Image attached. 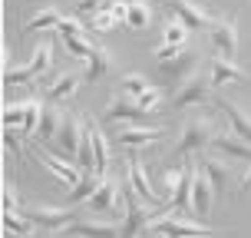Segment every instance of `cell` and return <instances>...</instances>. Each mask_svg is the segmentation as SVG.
<instances>
[{
	"label": "cell",
	"instance_id": "obj_12",
	"mask_svg": "<svg viewBox=\"0 0 251 238\" xmlns=\"http://www.w3.org/2000/svg\"><path fill=\"white\" fill-rule=\"evenodd\" d=\"M126 182L136 188V195L146 202V205L162 202V195L152 188V179H149V172H146V165H142V159H139V156H132V159H129V165H126Z\"/></svg>",
	"mask_w": 251,
	"mask_h": 238
},
{
	"label": "cell",
	"instance_id": "obj_35",
	"mask_svg": "<svg viewBox=\"0 0 251 238\" xmlns=\"http://www.w3.org/2000/svg\"><path fill=\"white\" fill-rule=\"evenodd\" d=\"M30 79H37L33 70H30V63H24V66H3V83L7 86H26Z\"/></svg>",
	"mask_w": 251,
	"mask_h": 238
},
{
	"label": "cell",
	"instance_id": "obj_11",
	"mask_svg": "<svg viewBox=\"0 0 251 238\" xmlns=\"http://www.w3.org/2000/svg\"><path fill=\"white\" fill-rule=\"evenodd\" d=\"M24 215L37 228H47V232H63L73 222V212L60 209V205H30V209H24Z\"/></svg>",
	"mask_w": 251,
	"mask_h": 238
},
{
	"label": "cell",
	"instance_id": "obj_31",
	"mask_svg": "<svg viewBox=\"0 0 251 238\" xmlns=\"http://www.w3.org/2000/svg\"><path fill=\"white\" fill-rule=\"evenodd\" d=\"M100 179H102V176H96V172H86V176L79 179V185L70 192V202H73V205H79V202H89V199H93V192L100 188Z\"/></svg>",
	"mask_w": 251,
	"mask_h": 238
},
{
	"label": "cell",
	"instance_id": "obj_20",
	"mask_svg": "<svg viewBox=\"0 0 251 238\" xmlns=\"http://www.w3.org/2000/svg\"><path fill=\"white\" fill-rule=\"evenodd\" d=\"M218 109L228 116V123H231V132H235V136H241L245 142H251V116L241 109L238 103H235V100H225V96H222V100H218Z\"/></svg>",
	"mask_w": 251,
	"mask_h": 238
},
{
	"label": "cell",
	"instance_id": "obj_45",
	"mask_svg": "<svg viewBox=\"0 0 251 238\" xmlns=\"http://www.w3.org/2000/svg\"><path fill=\"white\" fill-rule=\"evenodd\" d=\"M142 238H165V235H159V232H149V228H146V232H142Z\"/></svg>",
	"mask_w": 251,
	"mask_h": 238
},
{
	"label": "cell",
	"instance_id": "obj_26",
	"mask_svg": "<svg viewBox=\"0 0 251 238\" xmlns=\"http://www.w3.org/2000/svg\"><path fill=\"white\" fill-rule=\"evenodd\" d=\"M60 20H63V13H60V7H43V10H37L30 20L24 24V30L26 33H40V30H56L60 26Z\"/></svg>",
	"mask_w": 251,
	"mask_h": 238
},
{
	"label": "cell",
	"instance_id": "obj_16",
	"mask_svg": "<svg viewBox=\"0 0 251 238\" xmlns=\"http://www.w3.org/2000/svg\"><path fill=\"white\" fill-rule=\"evenodd\" d=\"M212 149L222 156V159H238V162H251V142H245L241 136L235 132H215L212 139Z\"/></svg>",
	"mask_w": 251,
	"mask_h": 238
},
{
	"label": "cell",
	"instance_id": "obj_36",
	"mask_svg": "<svg viewBox=\"0 0 251 238\" xmlns=\"http://www.w3.org/2000/svg\"><path fill=\"white\" fill-rule=\"evenodd\" d=\"M116 26H123L119 20H116V13L106 7V10H100L96 17H89V30H96V33H109V30H116Z\"/></svg>",
	"mask_w": 251,
	"mask_h": 238
},
{
	"label": "cell",
	"instance_id": "obj_39",
	"mask_svg": "<svg viewBox=\"0 0 251 238\" xmlns=\"http://www.w3.org/2000/svg\"><path fill=\"white\" fill-rule=\"evenodd\" d=\"M24 132H17L13 126H3V146H7V152H17V156H24Z\"/></svg>",
	"mask_w": 251,
	"mask_h": 238
},
{
	"label": "cell",
	"instance_id": "obj_18",
	"mask_svg": "<svg viewBox=\"0 0 251 238\" xmlns=\"http://www.w3.org/2000/svg\"><path fill=\"white\" fill-rule=\"evenodd\" d=\"M169 10H172V17H178L182 24H188V30L212 26V17L201 10L199 0H169Z\"/></svg>",
	"mask_w": 251,
	"mask_h": 238
},
{
	"label": "cell",
	"instance_id": "obj_23",
	"mask_svg": "<svg viewBox=\"0 0 251 238\" xmlns=\"http://www.w3.org/2000/svg\"><path fill=\"white\" fill-rule=\"evenodd\" d=\"M113 70V53L106 50V47H100L96 43V50L86 56V70H83V76H86V83H96V79H102V76Z\"/></svg>",
	"mask_w": 251,
	"mask_h": 238
},
{
	"label": "cell",
	"instance_id": "obj_6",
	"mask_svg": "<svg viewBox=\"0 0 251 238\" xmlns=\"http://www.w3.org/2000/svg\"><path fill=\"white\" fill-rule=\"evenodd\" d=\"M86 209L93 215H119L126 209V199H123V205H119V179L116 176H106L100 179V188L93 192V199L86 202Z\"/></svg>",
	"mask_w": 251,
	"mask_h": 238
},
{
	"label": "cell",
	"instance_id": "obj_32",
	"mask_svg": "<svg viewBox=\"0 0 251 238\" xmlns=\"http://www.w3.org/2000/svg\"><path fill=\"white\" fill-rule=\"evenodd\" d=\"M146 89H149V79H146L142 73H126L123 79H119V93L129 96V100H139Z\"/></svg>",
	"mask_w": 251,
	"mask_h": 238
},
{
	"label": "cell",
	"instance_id": "obj_43",
	"mask_svg": "<svg viewBox=\"0 0 251 238\" xmlns=\"http://www.w3.org/2000/svg\"><path fill=\"white\" fill-rule=\"evenodd\" d=\"M182 50V47H172V43H162V47H155V60L162 63V60H172L176 53Z\"/></svg>",
	"mask_w": 251,
	"mask_h": 238
},
{
	"label": "cell",
	"instance_id": "obj_41",
	"mask_svg": "<svg viewBox=\"0 0 251 238\" xmlns=\"http://www.w3.org/2000/svg\"><path fill=\"white\" fill-rule=\"evenodd\" d=\"M3 212H24L20 209V195H17V188L10 182H3Z\"/></svg>",
	"mask_w": 251,
	"mask_h": 238
},
{
	"label": "cell",
	"instance_id": "obj_17",
	"mask_svg": "<svg viewBox=\"0 0 251 238\" xmlns=\"http://www.w3.org/2000/svg\"><path fill=\"white\" fill-rule=\"evenodd\" d=\"M208 100V83L201 76H188L185 83L172 93V106L176 109H188V106H201Z\"/></svg>",
	"mask_w": 251,
	"mask_h": 238
},
{
	"label": "cell",
	"instance_id": "obj_22",
	"mask_svg": "<svg viewBox=\"0 0 251 238\" xmlns=\"http://www.w3.org/2000/svg\"><path fill=\"white\" fill-rule=\"evenodd\" d=\"M192 185H195V162H185V179L178 182V188L172 192L169 205L182 215H192Z\"/></svg>",
	"mask_w": 251,
	"mask_h": 238
},
{
	"label": "cell",
	"instance_id": "obj_8",
	"mask_svg": "<svg viewBox=\"0 0 251 238\" xmlns=\"http://www.w3.org/2000/svg\"><path fill=\"white\" fill-rule=\"evenodd\" d=\"M33 156H37V162H43V169H50L53 176L60 179L63 185H70V188H76V185H79V179L86 176V172H83L76 162L63 159V156H56V152H50V149H43V146H37V149H33Z\"/></svg>",
	"mask_w": 251,
	"mask_h": 238
},
{
	"label": "cell",
	"instance_id": "obj_34",
	"mask_svg": "<svg viewBox=\"0 0 251 238\" xmlns=\"http://www.w3.org/2000/svg\"><path fill=\"white\" fill-rule=\"evenodd\" d=\"M40 116H43V103H40V100H26V116H24V126H20L24 136H37Z\"/></svg>",
	"mask_w": 251,
	"mask_h": 238
},
{
	"label": "cell",
	"instance_id": "obj_30",
	"mask_svg": "<svg viewBox=\"0 0 251 238\" xmlns=\"http://www.w3.org/2000/svg\"><path fill=\"white\" fill-rule=\"evenodd\" d=\"M149 24H152V7L146 0H129V20H126V26L129 30H146Z\"/></svg>",
	"mask_w": 251,
	"mask_h": 238
},
{
	"label": "cell",
	"instance_id": "obj_40",
	"mask_svg": "<svg viewBox=\"0 0 251 238\" xmlns=\"http://www.w3.org/2000/svg\"><path fill=\"white\" fill-rule=\"evenodd\" d=\"M109 3L106 0H76V13L79 17H96L100 10H106Z\"/></svg>",
	"mask_w": 251,
	"mask_h": 238
},
{
	"label": "cell",
	"instance_id": "obj_42",
	"mask_svg": "<svg viewBox=\"0 0 251 238\" xmlns=\"http://www.w3.org/2000/svg\"><path fill=\"white\" fill-rule=\"evenodd\" d=\"M56 33H86V26L79 24L76 17H63L60 26H56Z\"/></svg>",
	"mask_w": 251,
	"mask_h": 238
},
{
	"label": "cell",
	"instance_id": "obj_10",
	"mask_svg": "<svg viewBox=\"0 0 251 238\" xmlns=\"http://www.w3.org/2000/svg\"><path fill=\"white\" fill-rule=\"evenodd\" d=\"M195 66H199V56L188 50V47H182V50H178L172 60H162V63H159V73H162L165 83L182 86L188 76H195Z\"/></svg>",
	"mask_w": 251,
	"mask_h": 238
},
{
	"label": "cell",
	"instance_id": "obj_4",
	"mask_svg": "<svg viewBox=\"0 0 251 238\" xmlns=\"http://www.w3.org/2000/svg\"><path fill=\"white\" fill-rule=\"evenodd\" d=\"M208 43H212L215 56H222V60H235V56H238V47H241L238 20H235V17L212 20V26H208Z\"/></svg>",
	"mask_w": 251,
	"mask_h": 238
},
{
	"label": "cell",
	"instance_id": "obj_5",
	"mask_svg": "<svg viewBox=\"0 0 251 238\" xmlns=\"http://www.w3.org/2000/svg\"><path fill=\"white\" fill-rule=\"evenodd\" d=\"M123 199H126V215H123V235L119 238H142V232L152 222V215L142 209V199L136 195V188L129 182H123Z\"/></svg>",
	"mask_w": 251,
	"mask_h": 238
},
{
	"label": "cell",
	"instance_id": "obj_14",
	"mask_svg": "<svg viewBox=\"0 0 251 238\" xmlns=\"http://www.w3.org/2000/svg\"><path fill=\"white\" fill-rule=\"evenodd\" d=\"M86 76L83 73H60V76H53V79H43V89H47V100L56 103V106H63V103H70L76 96V89H79V83H83Z\"/></svg>",
	"mask_w": 251,
	"mask_h": 238
},
{
	"label": "cell",
	"instance_id": "obj_3",
	"mask_svg": "<svg viewBox=\"0 0 251 238\" xmlns=\"http://www.w3.org/2000/svg\"><path fill=\"white\" fill-rule=\"evenodd\" d=\"M149 232H159V235H165V238H208V235H215L212 225L192 222V218H185V215H162V218H152Z\"/></svg>",
	"mask_w": 251,
	"mask_h": 238
},
{
	"label": "cell",
	"instance_id": "obj_46",
	"mask_svg": "<svg viewBox=\"0 0 251 238\" xmlns=\"http://www.w3.org/2000/svg\"><path fill=\"white\" fill-rule=\"evenodd\" d=\"M33 238H47V235H33Z\"/></svg>",
	"mask_w": 251,
	"mask_h": 238
},
{
	"label": "cell",
	"instance_id": "obj_37",
	"mask_svg": "<svg viewBox=\"0 0 251 238\" xmlns=\"http://www.w3.org/2000/svg\"><path fill=\"white\" fill-rule=\"evenodd\" d=\"M162 100H165V93L159 86H149L142 96H139V109H146V113H159V106H162Z\"/></svg>",
	"mask_w": 251,
	"mask_h": 238
},
{
	"label": "cell",
	"instance_id": "obj_9",
	"mask_svg": "<svg viewBox=\"0 0 251 238\" xmlns=\"http://www.w3.org/2000/svg\"><path fill=\"white\" fill-rule=\"evenodd\" d=\"M146 109H139L136 100H129V96H113V100L106 103V113H102V123L106 126H136L146 119Z\"/></svg>",
	"mask_w": 251,
	"mask_h": 238
},
{
	"label": "cell",
	"instance_id": "obj_33",
	"mask_svg": "<svg viewBox=\"0 0 251 238\" xmlns=\"http://www.w3.org/2000/svg\"><path fill=\"white\" fill-rule=\"evenodd\" d=\"M185 40H188V24H182L178 17H172V20L162 26V43H172V47H185Z\"/></svg>",
	"mask_w": 251,
	"mask_h": 238
},
{
	"label": "cell",
	"instance_id": "obj_13",
	"mask_svg": "<svg viewBox=\"0 0 251 238\" xmlns=\"http://www.w3.org/2000/svg\"><path fill=\"white\" fill-rule=\"evenodd\" d=\"M165 136L162 126H155V129H149V126H119V132H116V142L123 146V149H142V146H152V142H159V139Z\"/></svg>",
	"mask_w": 251,
	"mask_h": 238
},
{
	"label": "cell",
	"instance_id": "obj_38",
	"mask_svg": "<svg viewBox=\"0 0 251 238\" xmlns=\"http://www.w3.org/2000/svg\"><path fill=\"white\" fill-rule=\"evenodd\" d=\"M24 116H26V100L3 106V126H24Z\"/></svg>",
	"mask_w": 251,
	"mask_h": 238
},
{
	"label": "cell",
	"instance_id": "obj_2",
	"mask_svg": "<svg viewBox=\"0 0 251 238\" xmlns=\"http://www.w3.org/2000/svg\"><path fill=\"white\" fill-rule=\"evenodd\" d=\"M83 136H86V119H79L76 113H63V123H60L56 139H53L50 146H53L56 156H63V159H70V162H73L76 156H79Z\"/></svg>",
	"mask_w": 251,
	"mask_h": 238
},
{
	"label": "cell",
	"instance_id": "obj_15",
	"mask_svg": "<svg viewBox=\"0 0 251 238\" xmlns=\"http://www.w3.org/2000/svg\"><path fill=\"white\" fill-rule=\"evenodd\" d=\"M212 202H215V185L212 179L205 176V169L195 165V185H192V215H199L201 222L208 218L212 212Z\"/></svg>",
	"mask_w": 251,
	"mask_h": 238
},
{
	"label": "cell",
	"instance_id": "obj_28",
	"mask_svg": "<svg viewBox=\"0 0 251 238\" xmlns=\"http://www.w3.org/2000/svg\"><path fill=\"white\" fill-rule=\"evenodd\" d=\"M60 40H63V47L70 50V56L73 60H83V63H86L89 53L96 50V43L89 40V33H60Z\"/></svg>",
	"mask_w": 251,
	"mask_h": 238
},
{
	"label": "cell",
	"instance_id": "obj_1",
	"mask_svg": "<svg viewBox=\"0 0 251 238\" xmlns=\"http://www.w3.org/2000/svg\"><path fill=\"white\" fill-rule=\"evenodd\" d=\"M212 139H215L212 119L195 116V119H188V123L182 126V132H178V139H176V149H172V156H176V159H185V156L205 152V149H212Z\"/></svg>",
	"mask_w": 251,
	"mask_h": 238
},
{
	"label": "cell",
	"instance_id": "obj_24",
	"mask_svg": "<svg viewBox=\"0 0 251 238\" xmlns=\"http://www.w3.org/2000/svg\"><path fill=\"white\" fill-rule=\"evenodd\" d=\"M86 129L89 136H93V156H96V172L106 176V165H109V139L102 132V126L96 119H86Z\"/></svg>",
	"mask_w": 251,
	"mask_h": 238
},
{
	"label": "cell",
	"instance_id": "obj_27",
	"mask_svg": "<svg viewBox=\"0 0 251 238\" xmlns=\"http://www.w3.org/2000/svg\"><path fill=\"white\" fill-rule=\"evenodd\" d=\"M50 63H53V40L43 37L37 47H33V56H30V70H33V76L43 79L47 70H50Z\"/></svg>",
	"mask_w": 251,
	"mask_h": 238
},
{
	"label": "cell",
	"instance_id": "obj_19",
	"mask_svg": "<svg viewBox=\"0 0 251 238\" xmlns=\"http://www.w3.org/2000/svg\"><path fill=\"white\" fill-rule=\"evenodd\" d=\"M199 165L205 169V176L212 179L215 199H225V195H228V179H231V162H225L222 156H205Z\"/></svg>",
	"mask_w": 251,
	"mask_h": 238
},
{
	"label": "cell",
	"instance_id": "obj_21",
	"mask_svg": "<svg viewBox=\"0 0 251 238\" xmlns=\"http://www.w3.org/2000/svg\"><path fill=\"white\" fill-rule=\"evenodd\" d=\"M245 79H248V73L235 60H222V56L212 60V83L215 86H231V83H245Z\"/></svg>",
	"mask_w": 251,
	"mask_h": 238
},
{
	"label": "cell",
	"instance_id": "obj_25",
	"mask_svg": "<svg viewBox=\"0 0 251 238\" xmlns=\"http://www.w3.org/2000/svg\"><path fill=\"white\" fill-rule=\"evenodd\" d=\"M63 123V109L56 106V103H43V116H40V129H37V136L40 142H53L56 139V129H60Z\"/></svg>",
	"mask_w": 251,
	"mask_h": 238
},
{
	"label": "cell",
	"instance_id": "obj_29",
	"mask_svg": "<svg viewBox=\"0 0 251 238\" xmlns=\"http://www.w3.org/2000/svg\"><path fill=\"white\" fill-rule=\"evenodd\" d=\"M3 228H7V235L33 238V228H37V225H33L24 212H3Z\"/></svg>",
	"mask_w": 251,
	"mask_h": 238
},
{
	"label": "cell",
	"instance_id": "obj_44",
	"mask_svg": "<svg viewBox=\"0 0 251 238\" xmlns=\"http://www.w3.org/2000/svg\"><path fill=\"white\" fill-rule=\"evenodd\" d=\"M241 188H248V192H251V165H248V172H245V179H241Z\"/></svg>",
	"mask_w": 251,
	"mask_h": 238
},
{
	"label": "cell",
	"instance_id": "obj_7",
	"mask_svg": "<svg viewBox=\"0 0 251 238\" xmlns=\"http://www.w3.org/2000/svg\"><path fill=\"white\" fill-rule=\"evenodd\" d=\"M60 235H66V238H119L123 235V225L116 218H109V222H100V218H73Z\"/></svg>",
	"mask_w": 251,
	"mask_h": 238
}]
</instances>
